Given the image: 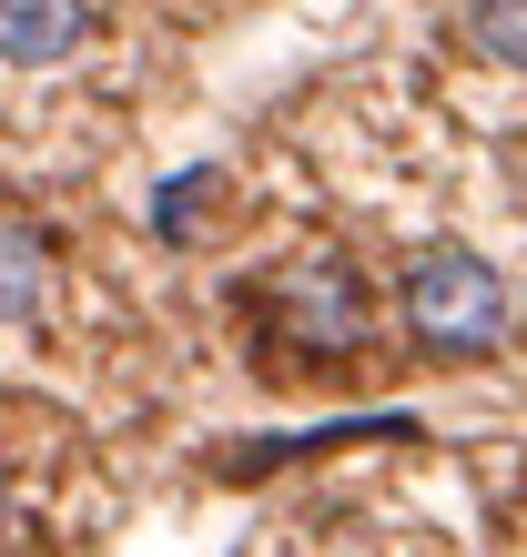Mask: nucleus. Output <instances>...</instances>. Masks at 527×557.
Returning <instances> with one entry per match:
<instances>
[{
	"label": "nucleus",
	"mask_w": 527,
	"mask_h": 557,
	"mask_svg": "<svg viewBox=\"0 0 527 557\" xmlns=\"http://www.w3.org/2000/svg\"><path fill=\"white\" fill-rule=\"evenodd\" d=\"M395 305H406V335L426 355H498L507 345V274L487 264L467 244H426L406 253V274H395Z\"/></svg>",
	"instance_id": "1"
},
{
	"label": "nucleus",
	"mask_w": 527,
	"mask_h": 557,
	"mask_svg": "<svg viewBox=\"0 0 527 557\" xmlns=\"http://www.w3.org/2000/svg\"><path fill=\"white\" fill-rule=\"evenodd\" d=\"M264 324H274L284 355L335 366V355L366 345V274L355 264H284V274H264Z\"/></svg>",
	"instance_id": "2"
},
{
	"label": "nucleus",
	"mask_w": 527,
	"mask_h": 557,
	"mask_svg": "<svg viewBox=\"0 0 527 557\" xmlns=\"http://www.w3.org/2000/svg\"><path fill=\"white\" fill-rule=\"evenodd\" d=\"M91 41V0H0V61L11 72H51Z\"/></svg>",
	"instance_id": "3"
},
{
	"label": "nucleus",
	"mask_w": 527,
	"mask_h": 557,
	"mask_svg": "<svg viewBox=\"0 0 527 557\" xmlns=\"http://www.w3.org/2000/svg\"><path fill=\"white\" fill-rule=\"evenodd\" d=\"M456 30H467V51H477V61L527 72V0H456Z\"/></svg>",
	"instance_id": "4"
},
{
	"label": "nucleus",
	"mask_w": 527,
	"mask_h": 557,
	"mask_svg": "<svg viewBox=\"0 0 527 557\" xmlns=\"http://www.w3.org/2000/svg\"><path fill=\"white\" fill-rule=\"evenodd\" d=\"M213 203H223V173H213V162H193V173H173V183L152 193V234H162V244H193Z\"/></svg>",
	"instance_id": "5"
},
{
	"label": "nucleus",
	"mask_w": 527,
	"mask_h": 557,
	"mask_svg": "<svg viewBox=\"0 0 527 557\" xmlns=\"http://www.w3.org/2000/svg\"><path fill=\"white\" fill-rule=\"evenodd\" d=\"M41 284H51V253H41V234L0 223V324H21L30 305H41Z\"/></svg>",
	"instance_id": "6"
},
{
	"label": "nucleus",
	"mask_w": 527,
	"mask_h": 557,
	"mask_svg": "<svg viewBox=\"0 0 527 557\" xmlns=\"http://www.w3.org/2000/svg\"><path fill=\"white\" fill-rule=\"evenodd\" d=\"M0 528H11V476H0Z\"/></svg>",
	"instance_id": "7"
}]
</instances>
